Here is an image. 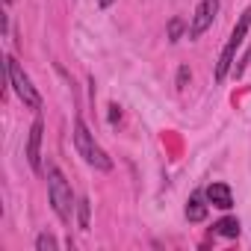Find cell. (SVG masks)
I'll return each mask as SVG.
<instances>
[{
    "label": "cell",
    "instance_id": "obj_8",
    "mask_svg": "<svg viewBox=\"0 0 251 251\" xmlns=\"http://www.w3.org/2000/svg\"><path fill=\"white\" fill-rule=\"evenodd\" d=\"M186 219H189V222H204V219H207V204H204L198 195H192V198L186 201Z\"/></svg>",
    "mask_w": 251,
    "mask_h": 251
},
{
    "label": "cell",
    "instance_id": "obj_15",
    "mask_svg": "<svg viewBox=\"0 0 251 251\" xmlns=\"http://www.w3.org/2000/svg\"><path fill=\"white\" fill-rule=\"evenodd\" d=\"M100 6H112V0H100Z\"/></svg>",
    "mask_w": 251,
    "mask_h": 251
},
{
    "label": "cell",
    "instance_id": "obj_13",
    "mask_svg": "<svg viewBox=\"0 0 251 251\" xmlns=\"http://www.w3.org/2000/svg\"><path fill=\"white\" fill-rule=\"evenodd\" d=\"M192 80V71H189V65H180L177 68V89H186V83Z\"/></svg>",
    "mask_w": 251,
    "mask_h": 251
},
{
    "label": "cell",
    "instance_id": "obj_3",
    "mask_svg": "<svg viewBox=\"0 0 251 251\" xmlns=\"http://www.w3.org/2000/svg\"><path fill=\"white\" fill-rule=\"evenodd\" d=\"M248 27H251V9H245V12L239 15L233 33H230V39H227V45H225V50H222V56H219V62H216V80H219V83L227 77V71H230V65H233V56H236L239 45L245 42Z\"/></svg>",
    "mask_w": 251,
    "mask_h": 251
},
{
    "label": "cell",
    "instance_id": "obj_5",
    "mask_svg": "<svg viewBox=\"0 0 251 251\" xmlns=\"http://www.w3.org/2000/svg\"><path fill=\"white\" fill-rule=\"evenodd\" d=\"M219 6H222V0H201L195 15H192V21H189V30H186L189 39H198V36H204L213 27V21L219 15Z\"/></svg>",
    "mask_w": 251,
    "mask_h": 251
},
{
    "label": "cell",
    "instance_id": "obj_11",
    "mask_svg": "<svg viewBox=\"0 0 251 251\" xmlns=\"http://www.w3.org/2000/svg\"><path fill=\"white\" fill-rule=\"evenodd\" d=\"M183 30H189L186 24H183V18H172L169 21V42H180V36H183Z\"/></svg>",
    "mask_w": 251,
    "mask_h": 251
},
{
    "label": "cell",
    "instance_id": "obj_1",
    "mask_svg": "<svg viewBox=\"0 0 251 251\" xmlns=\"http://www.w3.org/2000/svg\"><path fill=\"white\" fill-rule=\"evenodd\" d=\"M48 198L53 204V213L62 222H71V210H74V192L71 183L65 180V175L56 166H48Z\"/></svg>",
    "mask_w": 251,
    "mask_h": 251
},
{
    "label": "cell",
    "instance_id": "obj_7",
    "mask_svg": "<svg viewBox=\"0 0 251 251\" xmlns=\"http://www.w3.org/2000/svg\"><path fill=\"white\" fill-rule=\"evenodd\" d=\"M207 201L219 210H230L233 207V195H230V186L227 183H210L207 186Z\"/></svg>",
    "mask_w": 251,
    "mask_h": 251
},
{
    "label": "cell",
    "instance_id": "obj_14",
    "mask_svg": "<svg viewBox=\"0 0 251 251\" xmlns=\"http://www.w3.org/2000/svg\"><path fill=\"white\" fill-rule=\"evenodd\" d=\"M118 118H121V106H118V103H112V106H109V121L115 124Z\"/></svg>",
    "mask_w": 251,
    "mask_h": 251
},
{
    "label": "cell",
    "instance_id": "obj_4",
    "mask_svg": "<svg viewBox=\"0 0 251 251\" xmlns=\"http://www.w3.org/2000/svg\"><path fill=\"white\" fill-rule=\"evenodd\" d=\"M6 77H9V86L15 89V95L24 100V106H30V109H42V98H39L36 86L30 83V77L24 74V68H21V62H18L15 56L6 59Z\"/></svg>",
    "mask_w": 251,
    "mask_h": 251
},
{
    "label": "cell",
    "instance_id": "obj_9",
    "mask_svg": "<svg viewBox=\"0 0 251 251\" xmlns=\"http://www.w3.org/2000/svg\"><path fill=\"white\" fill-rule=\"evenodd\" d=\"M216 233H222V236H227V239H236V236H239V222L227 216V219L216 222Z\"/></svg>",
    "mask_w": 251,
    "mask_h": 251
},
{
    "label": "cell",
    "instance_id": "obj_2",
    "mask_svg": "<svg viewBox=\"0 0 251 251\" xmlns=\"http://www.w3.org/2000/svg\"><path fill=\"white\" fill-rule=\"evenodd\" d=\"M74 148H77V154H80L92 169H100V172H109V169H112V160H109V157L103 154V148L95 142V136L89 133V127H86L83 118L74 121Z\"/></svg>",
    "mask_w": 251,
    "mask_h": 251
},
{
    "label": "cell",
    "instance_id": "obj_12",
    "mask_svg": "<svg viewBox=\"0 0 251 251\" xmlns=\"http://www.w3.org/2000/svg\"><path fill=\"white\" fill-rule=\"evenodd\" d=\"M89 213H92V204H89V198H83L77 204V222H80L83 230H89Z\"/></svg>",
    "mask_w": 251,
    "mask_h": 251
},
{
    "label": "cell",
    "instance_id": "obj_6",
    "mask_svg": "<svg viewBox=\"0 0 251 251\" xmlns=\"http://www.w3.org/2000/svg\"><path fill=\"white\" fill-rule=\"evenodd\" d=\"M42 133H45V121L36 118L30 127V142H27V163L33 172H42Z\"/></svg>",
    "mask_w": 251,
    "mask_h": 251
},
{
    "label": "cell",
    "instance_id": "obj_10",
    "mask_svg": "<svg viewBox=\"0 0 251 251\" xmlns=\"http://www.w3.org/2000/svg\"><path fill=\"white\" fill-rule=\"evenodd\" d=\"M56 248H59V242H56L53 233H39L36 236V251H56Z\"/></svg>",
    "mask_w": 251,
    "mask_h": 251
},
{
    "label": "cell",
    "instance_id": "obj_16",
    "mask_svg": "<svg viewBox=\"0 0 251 251\" xmlns=\"http://www.w3.org/2000/svg\"><path fill=\"white\" fill-rule=\"evenodd\" d=\"M6 3H12V0H6Z\"/></svg>",
    "mask_w": 251,
    "mask_h": 251
}]
</instances>
